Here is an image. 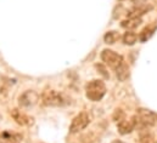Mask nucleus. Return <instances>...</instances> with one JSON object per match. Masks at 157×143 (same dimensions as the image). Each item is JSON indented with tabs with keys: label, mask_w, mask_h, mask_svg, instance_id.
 Listing matches in <instances>:
<instances>
[{
	"label": "nucleus",
	"mask_w": 157,
	"mask_h": 143,
	"mask_svg": "<svg viewBox=\"0 0 157 143\" xmlns=\"http://www.w3.org/2000/svg\"><path fill=\"white\" fill-rule=\"evenodd\" d=\"M68 102V98L63 94L55 90H46L41 95V103L46 107H62Z\"/></svg>",
	"instance_id": "obj_2"
},
{
	"label": "nucleus",
	"mask_w": 157,
	"mask_h": 143,
	"mask_svg": "<svg viewBox=\"0 0 157 143\" xmlns=\"http://www.w3.org/2000/svg\"><path fill=\"white\" fill-rule=\"evenodd\" d=\"M90 123V119H89V115L85 113V112H82L79 113L78 115L72 120V124L70 126V132L71 134H77L79 131L84 130Z\"/></svg>",
	"instance_id": "obj_5"
},
{
	"label": "nucleus",
	"mask_w": 157,
	"mask_h": 143,
	"mask_svg": "<svg viewBox=\"0 0 157 143\" xmlns=\"http://www.w3.org/2000/svg\"><path fill=\"white\" fill-rule=\"evenodd\" d=\"M95 68H96V71H98V73L100 74V75H102L105 79H109L110 78V73L107 72V68L104 66V64H95Z\"/></svg>",
	"instance_id": "obj_15"
},
{
	"label": "nucleus",
	"mask_w": 157,
	"mask_h": 143,
	"mask_svg": "<svg viewBox=\"0 0 157 143\" xmlns=\"http://www.w3.org/2000/svg\"><path fill=\"white\" fill-rule=\"evenodd\" d=\"M85 95L93 102H99L106 95V85L102 80L95 79L86 84L85 86Z\"/></svg>",
	"instance_id": "obj_1"
},
{
	"label": "nucleus",
	"mask_w": 157,
	"mask_h": 143,
	"mask_svg": "<svg viewBox=\"0 0 157 143\" xmlns=\"http://www.w3.org/2000/svg\"><path fill=\"white\" fill-rule=\"evenodd\" d=\"M117 129H118V132L121 135H128V134H130L135 129V120H134V118H132L130 120H124L123 119V120L118 121Z\"/></svg>",
	"instance_id": "obj_8"
},
{
	"label": "nucleus",
	"mask_w": 157,
	"mask_h": 143,
	"mask_svg": "<svg viewBox=\"0 0 157 143\" xmlns=\"http://www.w3.org/2000/svg\"><path fill=\"white\" fill-rule=\"evenodd\" d=\"M40 96L38 95V92L33 91V90H28L26 92H23L20 98H18V103L20 106L23 108H29V107H33L38 103L39 101Z\"/></svg>",
	"instance_id": "obj_6"
},
{
	"label": "nucleus",
	"mask_w": 157,
	"mask_h": 143,
	"mask_svg": "<svg viewBox=\"0 0 157 143\" xmlns=\"http://www.w3.org/2000/svg\"><path fill=\"white\" fill-rule=\"evenodd\" d=\"M136 40H138V35H136L134 32L127 31V32L124 33V35H123V42H124L125 45H128V46L134 45V44L136 42Z\"/></svg>",
	"instance_id": "obj_12"
},
{
	"label": "nucleus",
	"mask_w": 157,
	"mask_h": 143,
	"mask_svg": "<svg viewBox=\"0 0 157 143\" xmlns=\"http://www.w3.org/2000/svg\"><path fill=\"white\" fill-rule=\"evenodd\" d=\"M123 119H124V113L122 112V109H117V110L115 112V114H113V120L121 121V120H123Z\"/></svg>",
	"instance_id": "obj_16"
},
{
	"label": "nucleus",
	"mask_w": 157,
	"mask_h": 143,
	"mask_svg": "<svg viewBox=\"0 0 157 143\" xmlns=\"http://www.w3.org/2000/svg\"><path fill=\"white\" fill-rule=\"evenodd\" d=\"M134 120H135V127L139 126L141 129H146L154 126L157 123V114L147 109H139L138 114L134 116Z\"/></svg>",
	"instance_id": "obj_3"
},
{
	"label": "nucleus",
	"mask_w": 157,
	"mask_h": 143,
	"mask_svg": "<svg viewBox=\"0 0 157 143\" xmlns=\"http://www.w3.org/2000/svg\"><path fill=\"white\" fill-rule=\"evenodd\" d=\"M101 60H102V62H105L106 66H109L112 69L118 68L124 62L123 57L121 55H118L117 52H115L112 50H109V49H106L101 52Z\"/></svg>",
	"instance_id": "obj_4"
},
{
	"label": "nucleus",
	"mask_w": 157,
	"mask_h": 143,
	"mask_svg": "<svg viewBox=\"0 0 157 143\" xmlns=\"http://www.w3.org/2000/svg\"><path fill=\"white\" fill-rule=\"evenodd\" d=\"M111 143H124L123 141H119V140H116V141H113V142H111Z\"/></svg>",
	"instance_id": "obj_18"
},
{
	"label": "nucleus",
	"mask_w": 157,
	"mask_h": 143,
	"mask_svg": "<svg viewBox=\"0 0 157 143\" xmlns=\"http://www.w3.org/2000/svg\"><path fill=\"white\" fill-rule=\"evenodd\" d=\"M147 0H132V2L135 5V6H140V5H144Z\"/></svg>",
	"instance_id": "obj_17"
},
{
	"label": "nucleus",
	"mask_w": 157,
	"mask_h": 143,
	"mask_svg": "<svg viewBox=\"0 0 157 143\" xmlns=\"http://www.w3.org/2000/svg\"><path fill=\"white\" fill-rule=\"evenodd\" d=\"M121 1H123V0H121Z\"/></svg>",
	"instance_id": "obj_19"
},
{
	"label": "nucleus",
	"mask_w": 157,
	"mask_h": 143,
	"mask_svg": "<svg viewBox=\"0 0 157 143\" xmlns=\"http://www.w3.org/2000/svg\"><path fill=\"white\" fill-rule=\"evenodd\" d=\"M141 17H129L128 20H124L122 23H121V26L123 27V28H125V29H134V28H136L138 26H140L141 24Z\"/></svg>",
	"instance_id": "obj_11"
},
{
	"label": "nucleus",
	"mask_w": 157,
	"mask_h": 143,
	"mask_svg": "<svg viewBox=\"0 0 157 143\" xmlns=\"http://www.w3.org/2000/svg\"><path fill=\"white\" fill-rule=\"evenodd\" d=\"M0 143H18V142H17V140L12 135H10L7 132H4L1 135V137H0Z\"/></svg>",
	"instance_id": "obj_14"
},
{
	"label": "nucleus",
	"mask_w": 157,
	"mask_h": 143,
	"mask_svg": "<svg viewBox=\"0 0 157 143\" xmlns=\"http://www.w3.org/2000/svg\"><path fill=\"white\" fill-rule=\"evenodd\" d=\"M116 71V76L119 81H125L129 76V67L125 62H123L118 68L115 69Z\"/></svg>",
	"instance_id": "obj_10"
},
{
	"label": "nucleus",
	"mask_w": 157,
	"mask_h": 143,
	"mask_svg": "<svg viewBox=\"0 0 157 143\" xmlns=\"http://www.w3.org/2000/svg\"><path fill=\"white\" fill-rule=\"evenodd\" d=\"M12 118L15 119V121L22 126H27V125H32L33 124V118H31L29 115L22 113L21 110H17V109H13L12 113H11Z\"/></svg>",
	"instance_id": "obj_7"
},
{
	"label": "nucleus",
	"mask_w": 157,
	"mask_h": 143,
	"mask_svg": "<svg viewBox=\"0 0 157 143\" xmlns=\"http://www.w3.org/2000/svg\"><path fill=\"white\" fill-rule=\"evenodd\" d=\"M157 29V26L156 24H150V26H147V27H145L141 32H140V34H139V40L141 41V42H145V41H147L151 36L154 35V33L156 32Z\"/></svg>",
	"instance_id": "obj_9"
},
{
	"label": "nucleus",
	"mask_w": 157,
	"mask_h": 143,
	"mask_svg": "<svg viewBox=\"0 0 157 143\" xmlns=\"http://www.w3.org/2000/svg\"><path fill=\"white\" fill-rule=\"evenodd\" d=\"M118 35L117 32H115V31H111V32H107L105 36H104V40H105V42L106 44H109V45H112V44H115L116 41L118 40Z\"/></svg>",
	"instance_id": "obj_13"
}]
</instances>
